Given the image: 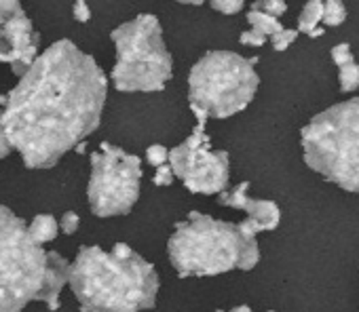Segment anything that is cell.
Wrapping results in <instances>:
<instances>
[{
    "label": "cell",
    "instance_id": "obj_1",
    "mask_svg": "<svg viewBox=\"0 0 359 312\" xmlns=\"http://www.w3.org/2000/svg\"><path fill=\"white\" fill-rule=\"evenodd\" d=\"M108 80L70 41L53 43L20 83L0 95L3 125L28 169H49L102 120Z\"/></svg>",
    "mask_w": 359,
    "mask_h": 312
},
{
    "label": "cell",
    "instance_id": "obj_2",
    "mask_svg": "<svg viewBox=\"0 0 359 312\" xmlns=\"http://www.w3.org/2000/svg\"><path fill=\"white\" fill-rule=\"evenodd\" d=\"M83 312H142L156 304L158 274L129 245L81 247L68 281Z\"/></svg>",
    "mask_w": 359,
    "mask_h": 312
},
{
    "label": "cell",
    "instance_id": "obj_3",
    "mask_svg": "<svg viewBox=\"0 0 359 312\" xmlns=\"http://www.w3.org/2000/svg\"><path fill=\"white\" fill-rule=\"evenodd\" d=\"M70 266L57 251H45L24 220L0 205V312H24L34 299L57 310Z\"/></svg>",
    "mask_w": 359,
    "mask_h": 312
},
{
    "label": "cell",
    "instance_id": "obj_4",
    "mask_svg": "<svg viewBox=\"0 0 359 312\" xmlns=\"http://www.w3.org/2000/svg\"><path fill=\"white\" fill-rule=\"evenodd\" d=\"M167 253L180 276H216L235 268L252 270L260 260L256 239L248 236L239 224L220 222L199 211L175 226Z\"/></svg>",
    "mask_w": 359,
    "mask_h": 312
},
{
    "label": "cell",
    "instance_id": "obj_5",
    "mask_svg": "<svg viewBox=\"0 0 359 312\" xmlns=\"http://www.w3.org/2000/svg\"><path fill=\"white\" fill-rule=\"evenodd\" d=\"M304 163L327 182L359 192V97L336 104L302 129Z\"/></svg>",
    "mask_w": 359,
    "mask_h": 312
},
{
    "label": "cell",
    "instance_id": "obj_6",
    "mask_svg": "<svg viewBox=\"0 0 359 312\" xmlns=\"http://www.w3.org/2000/svg\"><path fill=\"white\" fill-rule=\"evenodd\" d=\"M116 47L112 83L121 93L163 91L173 74L171 53L163 43V30L154 15H137L110 34Z\"/></svg>",
    "mask_w": 359,
    "mask_h": 312
},
{
    "label": "cell",
    "instance_id": "obj_7",
    "mask_svg": "<svg viewBox=\"0 0 359 312\" xmlns=\"http://www.w3.org/2000/svg\"><path fill=\"white\" fill-rule=\"evenodd\" d=\"M258 85L254 59L233 51H210L191 70L189 99L210 118H229L252 104Z\"/></svg>",
    "mask_w": 359,
    "mask_h": 312
},
{
    "label": "cell",
    "instance_id": "obj_8",
    "mask_svg": "<svg viewBox=\"0 0 359 312\" xmlns=\"http://www.w3.org/2000/svg\"><path fill=\"white\" fill-rule=\"evenodd\" d=\"M142 161L118 146L102 143L91 154L89 207L97 218L127 215L140 199Z\"/></svg>",
    "mask_w": 359,
    "mask_h": 312
},
{
    "label": "cell",
    "instance_id": "obj_9",
    "mask_svg": "<svg viewBox=\"0 0 359 312\" xmlns=\"http://www.w3.org/2000/svg\"><path fill=\"white\" fill-rule=\"evenodd\" d=\"M191 108L197 116V127L182 143L169 150V165L191 192L220 194L229 186V154L224 150H212L210 135L205 133L210 116L199 106L191 104Z\"/></svg>",
    "mask_w": 359,
    "mask_h": 312
},
{
    "label": "cell",
    "instance_id": "obj_10",
    "mask_svg": "<svg viewBox=\"0 0 359 312\" xmlns=\"http://www.w3.org/2000/svg\"><path fill=\"white\" fill-rule=\"evenodd\" d=\"M250 184L241 182L239 186H235L233 190H224L218 194V203L224 207H233V209H241L248 213V218L239 224L241 230L248 236H258L260 232H269L275 230L279 226L281 220V211L273 201H260V199H252L248 194Z\"/></svg>",
    "mask_w": 359,
    "mask_h": 312
},
{
    "label": "cell",
    "instance_id": "obj_11",
    "mask_svg": "<svg viewBox=\"0 0 359 312\" xmlns=\"http://www.w3.org/2000/svg\"><path fill=\"white\" fill-rule=\"evenodd\" d=\"M7 41H9V51H11L9 66L15 76H24L30 70V66L36 62L39 47H41V36L24 11H20L7 24Z\"/></svg>",
    "mask_w": 359,
    "mask_h": 312
},
{
    "label": "cell",
    "instance_id": "obj_12",
    "mask_svg": "<svg viewBox=\"0 0 359 312\" xmlns=\"http://www.w3.org/2000/svg\"><path fill=\"white\" fill-rule=\"evenodd\" d=\"M332 59L338 68V83L344 93H353L359 89V64L355 62L351 47L340 43L332 49Z\"/></svg>",
    "mask_w": 359,
    "mask_h": 312
},
{
    "label": "cell",
    "instance_id": "obj_13",
    "mask_svg": "<svg viewBox=\"0 0 359 312\" xmlns=\"http://www.w3.org/2000/svg\"><path fill=\"white\" fill-rule=\"evenodd\" d=\"M20 11H24L20 0H0V62L3 64H11V51H9V41H7V24Z\"/></svg>",
    "mask_w": 359,
    "mask_h": 312
},
{
    "label": "cell",
    "instance_id": "obj_14",
    "mask_svg": "<svg viewBox=\"0 0 359 312\" xmlns=\"http://www.w3.org/2000/svg\"><path fill=\"white\" fill-rule=\"evenodd\" d=\"M28 228H30L32 239H34L39 245L51 243V241L57 236V232H60V224H57V220H55L53 215H49V213H41V215H36Z\"/></svg>",
    "mask_w": 359,
    "mask_h": 312
},
{
    "label": "cell",
    "instance_id": "obj_15",
    "mask_svg": "<svg viewBox=\"0 0 359 312\" xmlns=\"http://www.w3.org/2000/svg\"><path fill=\"white\" fill-rule=\"evenodd\" d=\"M323 3L325 0H309V3L302 7V13L298 17V32H304L306 36L319 28V24L323 22Z\"/></svg>",
    "mask_w": 359,
    "mask_h": 312
},
{
    "label": "cell",
    "instance_id": "obj_16",
    "mask_svg": "<svg viewBox=\"0 0 359 312\" xmlns=\"http://www.w3.org/2000/svg\"><path fill=\"white\" fill-rule=\"evenodd\" d=\"M248 24H250L254 30H260V32L266 34V36H273V34H277L279 30H283V26L279 24V17H275V15H271V13H266V11L254 9V7H252V11L248 13Z\"/></svg>",
    "mask_w": 359,
    "mask_h": 312
},
{
    "label": "cell",
    "instance_id": "obj_17",
    "mask_svg": "<svg viewBox=\"0 0 359 312\" xmlns=\"http://www.w3.org/2000/svg\"><path fill=\"white\" fill-rule=\"evenodd\" d=\"M346 20V9L342 0H325L323 3V24L330 28L340 26Z\"/></svg>",
    "mask_w": 359,
    "mask_h": 312
},
{
    "label": "cell",
    "instance_id": "obj_18",
    "mask_svg": "<svg viewBox=\"0 0 359 312\" xmlns=\"http://www.w3.org/2000/svg\"><path fill=\"white\" fill-rule=\"evenodd\" d=\"M146 161L156 169L165 163H169V150L161 143H152L148 150H146Z\"/></svg>",
    "mask_w": 359,
    "mask_h": 312
},
{
    "label": "cell",
    "instance_id": "obj_19",
    "mask_svg": "<svg viewBox=\"0 0 359 312\" xmlns=\"http://www.w3.org/2000/svg\"><path fill=\"white\" fill-rule=\"evenodd\" d=\"M210 3H212L214 11L224 13V15H235L243 9L245 0H210Z\"/></svg>",
    "mask_w": 359,
    "mask_h": 312
},
{
    "label": "cell",
    "instance_id": "obj_20",
    "mask_svg": "<svg viewBox=\"0 0 359 312\" xmlns=\"http://www.w3.org/2000/svg\"><path fill=\"white\" fill-rule=\"evenodd\" d=\"M296 36H298V30H287V28L279 30L277 34L271 36L273 38V49L275 51H285L296 41Z\"/></svg>",
    "mask_w": 359,
    "mask_h": 312
},
{
    "label": "cell",
    "instance_id": "obj_21",
    "mask_svg": "<svg viewBox=\"0 0 359 312\" xmlns=\"http://www.w3.org/2000/svg\"><path fill=\"white\" fill-rule=\"evenodd\" d=\"M254 9H260V11H266L275 17H281L285 11H287V5L283 3V0H258V3L252 5Z\"/></svg>",
    "mask_w": 359,
    "mask_h": 312
},
{
    "label": "cell",
    "instance_id": "obj_22",
    "mask_svg": "<svg viewBox=\"0 0 359 312\" xmlns=\"http://www.w3.org/2000/svg\"><path fill=\"white\" fill-rule=\"evenodd\" d=\"M266 34H262L260 30H254V28H250L248 32H243L241 36H239V43L241 45H245V47H262L264 43H266Z\"/></svg>",
    "mask_w": 359,
    "mask_h": 312
},
{
    "label": "cell",
    "instance_id": "obj_23",
    "mask_svg": "<svg viewBox=\"0 0 359 312\" xmlns=\"http://www.w3.org/2000/svg\"><path fill=\"white\" fill-rule=\"evenodd\" d=\"M173 178H175V173H173L171 165L165 163V165L156 167L152 182H154V186H171V184H173Z\"/></svg>",
    "mask_w": 359,
    "mask_h": 312
},
{
    "label": "cell",
    "instance_id": "obj_24",
    "mask_svg": "<svg viewBox=\"0 0 359 312\" xmlns=\"http://www.w3.org/2000/svg\"><path fill=\"white\" fill-rule=\"evenodd\" d=\"M79 224H81V218H79L74 211H68V213H64V215H62V224H60V228H62V232H64V234H74V232L79 230Z\"/></svg>",
    "mask_w": 359,
    "mask_h": 312
},
{
    "label": "cell",
    "instance_id": "obj_25",
    "mask_svg": "<svg viewBox=\"0 0 359 312\" xmlns=\"http://www.w3.org/2000/svg\"><path fill=\"white\" fill-rule=\"evenodd\" d=\"M72 15L79 24H87L91 20V9L87 5V0H76L74 7H72Z\"/></svg>",
    "mask_w": 359,
    "mask_h": 312
},
{
    "label": "cell",
    "instance_id": "obj_26",
    "mask_svg": "<svg viewBox=\"0 0 359 312\" xmlns=\"http://www.w3.org/2000/svg\"><path fill=\"white\" fill-rule=\"evenodd\" d=\"M13 146L9 141V135L5 131V125H3V110H0V159H7V156L11 154Z\"/></svg>",
    "mask_w": 359,
    "mask_h": 312
},
{
    "label": "cell",
    "instance_id": "obj_27",
    "mask_svg": "<svg viewBox=\"0 0 359 312\" xmlns=\"http://www.w3.org/2000/svg\"><path fill=\"white\" fill-rule=\"evenodd\" d=\"M175 3H182V5H203L205 0H175Z\"/></svg>",
    "mask_w": 359,
    "mask_h": 312
},
{
    "label": "cell",
    "instance_id": "obj_28",
    "mask_svg": "<svg viewBox=\"0 0 359 312\" xmlns=\"http://www.w3.org/2000/svg\"><path fill=\"white\" fill-rule=\"evenodd\" d=\"M231 312H252L248 306H239V308H235V310H231Z\"/></svg>",
    "mask_w": 359,
    "mask_h": 312
}]
</instances>
